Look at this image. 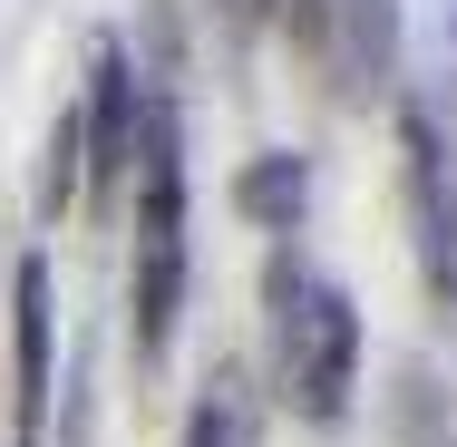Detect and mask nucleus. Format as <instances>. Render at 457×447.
I'll list each match as a JSON object with an SVG mask.
<instances>
[{
    "label": "nucleus",
    "mask_w": 457,
    "mask_h": 447,
    "mask_svg": "<svg viewBox=\"0 0 457 447\" xmlns=\"http://www.w3.org/2000/svg\"><path fill=\"white\" fill-rule=\"evenodd\" d=\"M137 253H127V321H137V351L166 360L185 311V137L166 88H146L137 107Z\"/></svg>",
    "instance_id": "1"
},
{
    "label": "nucleus",
    "mask_w": 457,
    "mask_h": 447,
    "mask_svg": "<svg viewBox=\"0 0 457 447\" xmlns=\"http://www.w3.org/2000/svg\"><path fill=\"white\" fill-rule=\"evenodd\" d=\"M273 369L292 418H312V428H331L361 389V311L302 253H273Z\"/></svg>",
    "instance_id": "2"
},
{
    "label": "nucleus",
    "mask_w": 457,
    "mask_h": 447,
    "mask_svg": "<svg viewBox=\"0 0 457 447\" xmlns=\"http://www.w3.org/2000/svg\"><path fill=\"white\" fill-rule=\"evenodd\" d=\"M302 39L341 97H379L399 69V0H302Z\"/></svg>",
    "instance_id": "3"
},
{
    "label": "nucleus",
    "mask_w": 457,
    "mask_h": 447,
    "mask_svg": "<svg viewBox=\"0 0 457 447\" xmlns=\"http://www.w3.org/2000/svg\"><path fill=\"white\" fill-rule=\"evenodd\" d=\"M137 107H146V88L127 79V49L97 39V59H88V107H79V146H88L97 176H127V156H137Z\"/></svg>",
    "instance_id": "4"
},
{
    "label": "nucleus",
    "mask_w": 457,
    "mask_h": 447,
    "mask_svg": "<svg viewBox=\"0 0 457 447\" xmlns=\"http://www.w3.org/2000/svg\"><path fill=\"white\" fill-rule=\"evenodd\" d=\"M409 137V195H419V244H428V282L457 292V195H448V156L428 137V117H399Z\"/></svg>",
    "instance_id": "5"
},
{
    "label": "nucleus",
    "mask_w": 457,
    "mask_h": 447,
    "mask_svg": "<svg viewBox=\"0 0 457 447\" xmlns=\"http://www.w3.org/2000/svg\"><path fill=\"white\" fill-rule=\"evenodd\" d=\"M10 292H20L10 302V321H20V447H39V428H49V263L29 253Z\"/></svg>",
    "instance_id": "6"
},
{
    "label": "nucleus",
    "mask_w": 457,
    "mask_h": 447,
    "mask_svg": "<svg viewBox=\"0 0 457 447\" xmlns=\"http://www.w3.org/2000/svg\"><path fill=\"white\" fill-rule=\"evenodd\" d=\"M185 447H253V379L244 369H214L195 418H185Z\"/></svg>",
    "instance_id": "7"
},
{
    "label": "nucleus",
    "mask_w": 457,
    "mask_h": 447,
    "mask_svg": "<svg viewBox=\"0 0 457 447\" xmlns=\"http://www.w3.org/2000/svg\"><path fill=\"white\" fill-rule=\"evenodd\" d=\"M302 195H312L302 156H263V166H244V214H263V224H292Z\"/></svg>",
    "instance_id": "8"
},
{
    "label": "nucleus",
    "mask_w": 457,
    "mask_h": 447,
    "mask_svg": "<svg viewBox=\"0 0 457 447\" xmlns=\"http://www.w3.org/2000/svg\"><path fill=\"white\" fill-rule=\"evenodd\" d=\"M253 10H273V0H253Z\"/></svg>",
    "instance_id": "9"
}]
</instances>
